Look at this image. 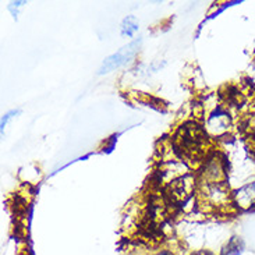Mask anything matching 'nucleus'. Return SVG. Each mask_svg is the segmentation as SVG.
<instances>
[{
  "label": "nucleus",
  "instance_id": "obj_1",
  "mask_svg": "<svg viewBox=\"0 0 255 255\" xmlns=\"http://www.w3.org/2000/svg\"><path fill=\"white\" fill-rule=\"evenodd\" d=\"M177 145L186 155L198 151L204 141H205V132L201 130L198 126L186 125L181 127L177 134Z\"/></svg>",
  "mask_w": 255,
  "mask_h": 255
},
{
  "label": "nucleus",
  "instance_id": "obj_2",
  "mask_svg": "<svg viewBox=\"0 0 255 255\" xmlns=\"http://www.w3.org/2000/svg\"><path fill=\"white\" fill-rule=\"evenodd\" d=\"M194 191V179L190 174L180 176L169 184L167 194L173 202H186Z\"/></svg>",
  "mask_w": 255,
  "mask_h": 255
},
{
  "label": "nucleus",
  "instance_id": "obj_3",
  "mask_svg": "<svg viewBox=\"0 0 255 255\" xmlns=\"http://www.w3.org/2000/svg\"><path fill=\"white\" fill-rule=\"evenodd\" d=\"M137 48L138 43L137 42H134V43L126 46V48H123L122 50H119L118 53H115V55H112L111 57H108L104 62V64H102L101 73H108V71H111V70L116 69V67L122 66V64H125L126 62H128V59L134 56Z\"/></svg>",
  "mask_w": 255,
  "mask_h": 255
},
{
  "label": "nucleus",
  "instance_id": "obj_4",
  "mask_svg": "<svg viewBox=\"0 0 255 255\" xmlns=\"http://www.w3.org/2000/svg\"><path fill=\"white\" fill-rule=\"evenodd\" d=\"M235 202L237 207L244 211L255 207V181L236 191Z\"/></svg>",
  "mask_w": 255,
  "mask_h": 255
},
{
  "label": "nucleus",
  "instance_id": "obj_5",
  "mask_svg": "<svg viewBox=\"0 0 255 255\" xmlns=\"http://www.w3.org/2000/svg\"><path fill=\"white\" fill-rule=\"evenodd\" d=\"M243 249V243L237 239V237H233L229 244L225 247V250L222 251V255H239L242 253Z\"/></svg>",
  "mask_w": 255,
  "mask_h": 255
},
{
  "label": "nucleus",
  "instance_id": "obj_6",
  "mask_svg": "<svg viewBox=\"0 0 255 255\" xmlns=\"http://www.w3.org/2000/svg\"><path fill=\"white\" fill-rule=\"evenodd\" d=\"M138 29V21L135 17H128L126 18L125 22H123V34L125 35H134L137 32Z\"/></svg>",
  "mask_w": 255,
  "mask_h": 255
},
{
  "label": "nucleus",
  "instance_id": "obj_7",
  "mask_svg": "<svg viewBox=\"0 0 255 255\" xmlns=\"http://www.w3.org/2000/svg\"><path fill=\"white\" fill-rule=\"evenodd\" d=\"M193 255H211L209 253H207V251H198V253H195V254Z\"/></svg>",
  "mask_w": 255,
  "mask_h": 255
},
{
  "label": "nucleus",
  "instance_id": "obj_8",
  "mask_svg": "<svg viewBox=\"0 0 255 255\" xmlns=\"http://www.w3.org/2000/svg\"><path fill=\"white\" fill-rule=\"evenodd\" d=\"M159 255H170L169 253H162V254H159Z\"/></svg>",
  "mask_w": 255,
  "mask_h": 255
}]
</instances>
